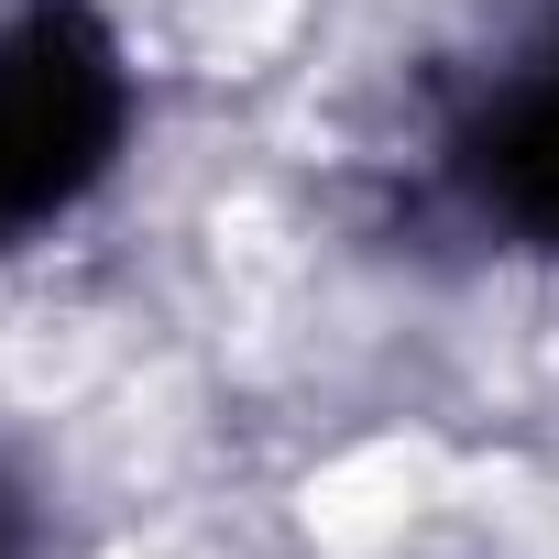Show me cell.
Masks as SVG:
<instances>
[{"label": "cell", "mask_w": 559, "mask_h": 559, "mask_svg": "<svg viewBox=\"0 0 559 559\" xmlns=\"http://www.w3.org/2000/svg\"><path fill=\"white\" fill-rule=\"evenodd\" d=\"M132 121V78L78 0H23L0 23V230L78 209Z\"/></svg>", "instance_id": "obj_1"}, {"label": "cell", "mask_w": 559, "mask_h": 559, "mask_svg": "<svg viewBox=\"0 0 559 559\" xmlns=\"http://www.w3.org/2000/svg\"><path fill=\"white\" fill-rule=\"evenodd\" d=\"M461 176L483 187L493 219H515L526 241H559V45H537L472 121Z\"/></svg>", "instance_id": "obj_2"}, {"label": "cell", "mask_w": 559, "mask_h": 559, "mask_svg": "<svg viewBox=\"0 0 559 559\" xmlns=\"http://www.w3.org/2000/svg\"><path fill=\"white\" fill-rule=\"evenodd\" d=\"M0 559H23V504L0 493Z\"/></svg>", "instance_id": "obj_3"}]
</instances>
